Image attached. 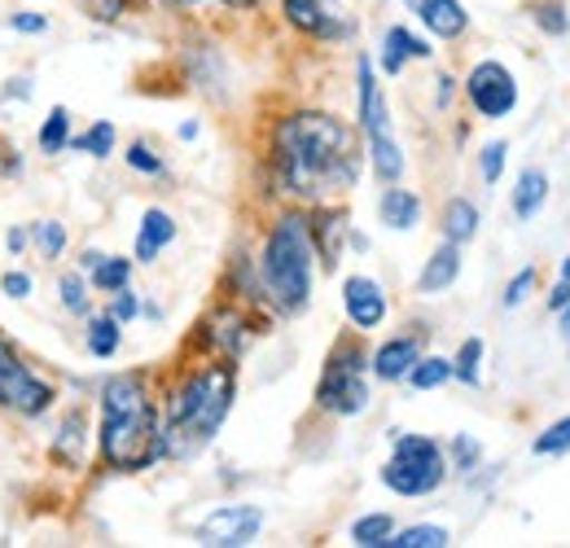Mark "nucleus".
Masks as SVG:
<instances>
[{
  "label": "nucleus",
  "mask_w": 570,
  "mask_h": 548,
  "mask_svg": "<svg viewBox=\"0 0 570 548\" xmlns=\"http://www.w3.org/2000/svg\"><path fill=\"white\" fill-rule=\"evenodd\" d=\"M268 180L294 206L343 203L364 176V137L334 110H285L268 128Z\"/></svg>",
  "instance_id": "f257e3e1"
},
{
  "label": "nucleus",
  "mask_w": 570,
  "mask_h": 548,
  "mask_svg": "<svg viewBox=\"0 0 570 548\" xmlns=\"http://www.w3.org/2000/svg\"><path fill=\"white\" fill-rule=\"evenodd\" d=\"M97 461L110 474H145L167 461L163 395L145 369L110 373L97 391Z\"/></svg>",
  "instance_id": "f03ea898"
},
{
  "label": "nucleus",
  "mask_w": 570,
  "mask_h": 548,
  "mask_svg": "<svg viewBox=\"0 0 570 548\" xmlns=\"http://www.w3.org/2000/svg\"><path fill=\"white\" fill-rule=\"evenodd\" d=\"M158 395H163L167 461H194L203 448H212L237 404V364L203 355L194 364H180Z\"/></svg>",
  "instance_id": "7ed1b4c3"
},
{
  "label": "nucleus",
  "mask_w": 570,
  "mask_h": 548,
  "mask_svg": "<svg viewBox=\"0 0 570 548\" xmlns=\"http://www.w3.org/2000/svg\"><path fill=\"white\" fill-rule=\"evenodd\" d=\"M316 237H312V211L307 206H285L273 215L259 255H255V273L259 290L273 316H303L312 307V290H316Z\"/></svg>",
  "instance_id": "20e7f679"
},
{
  "label": "nucleus",
  "mask_w": 570,
  "mask_h": 548,
  "mask_svg": "<svg viewBox=\"0 0 570 548\" xmlns=\"http://www.w3.org/2000/svg\"><path fill=\"white\" fill-rule=\"evenodd\" d=\"M316 409L330 412V417H364L373 404V369H368V346L364 334H343L334 339L325 364H321V378H316V391H312Z\"/></svg>",
  "instance_id": "39448f33"
},
{
  "label": "nucleus",
  "mask_w": 570,
  "mask_h": 548,
  "mask_svg": "<svg viewBox=\"0 0 570 548\" xmlns=\"http://www.w3.org/2000/svg\"><path fill=\"white\" fill-rule=\"evenodd\" d=\"M448 448L434 434L417 430H391V457L382 461L377 479L391 496L400 500H426L434 491H443L448 482Z\"/></svg>",
  "instance_id": "423d86ee"
},
{
  "label": "nucleus",
  "mask_w": 570,
  "mask_h": 548,
  "mask_svg": "<svg viewBox=\"0 0 570 548\" xmlns=\"http://www.w3.org/2000/svg\"><path fill=\"white\" fill-rule=\"evenodd\" d=\"M259 307H246V303H215L212 312L194 325V346L203 355H219V360H242L250 343L264 334V321L255 316Z\"/></svg>",
  "instance_id": "0eeeda50"
},
{
  "label": "nucleus",
  "mask_w": 570,
  "mask_h": 548,
  "mask_svg": "<svg viewBox=\"0 0 570 548\" xmlns=\"http://www.w3.org/2000/svg\"><path fill=\"white\" fill-rule=\"evenodd\" d=\"M461 92H465L470 110H474L483 124H504V119L518 110V101H522L513 70L504 67V62H497V58L474 62L470 75L461 79Z\"/></svg>",
  "instance_id": "6e6552de"
},
{
  "label": "nucleus",
  "mask_w": 570,
  "mask_h": 548,
  "mask_svg": "<svg viewBox=\"0 0 570 548\" xmlns=\"http://www.w3.org/2000/svg\"><path fill=\"white\" fill-rule=\"evenodd\" d=\"M53 404H58V386L45 373H36L22 355H9L0 364V409L36 421V417H45Z\"/></svg>",
  "instance_id": "1a4fd4ad"
},
{
  "label": "nucleus",
  "mask_w": 570,
  "mask_h": 548,
  "mask_svg": "<svg viewBox=\"0 0 570 548\" xmlns=\"http://www.w3.org/2000/svg\"><path fill=\"white\" fill-rule=\"evenodd\" d=\"M277 9L285 27H294L316 45H343L356 36V18L347 13L343 0H277Z\"/></svg>",
  "instance_id": "9d476101"
},
{
  "label": "nucleus",
  "mask_w": 570,
  "mask_h": 548,
  "mask_svg": "<svg viewBox=\"0 0 570 548\" xmlns=\"http://www.w3.org/2000/svg\"><path fill=\"white\" fill-rule=\"evenodd\" d=\"M268 513L259 505H215L212 513L198 522V545L212 548H246L259 540Z\"/></svg>",
  "instance_id": "9b49d317"
},
{
  "label": "nucleus",
  "mask_w": 570,
  "mask_h": 548,
  "mask_svg": "<svg viewBox=\"0 0 570 548\" xmlns=\"http://www.w3.org/2000/svg\"><path fill=\"white\" fill-rule=\"evenodd\" d=\"M343 316H347V325H352L356 334L382 330L386 316H391V294H386V285L368 273L343 276Z\"/></svg>",
  "instance_id": "f8f14e48"
},
{
  "label": "nucleus",
  "mask_w": 570,
  "mask_h": 548,
  "mask_svg": "<svg viewBox=\"0 0 570 548\" xmlns=\"http://www.w3.org/2000/svg\"><path fill=\"white\" fill-rule=\"evenodd\" d=\"M356 128L364 140L391 137L395 124H391V106H386V92L377 84V67L373 58H356Z\"/></svg>",
  "instance_id": "ddd939ff"
},
{
  "label": "nucleus",
  "mask_w": 570,
  "mask_h": 548,
  "mask_svg": "<svg viewBox=\"0 0 570 548\" xmlns=\"http://www.w3.org/2000/svg\"><path fill=\"white\" fill-rule=\"evenodd\" d=\"M430 58H434V45H430L426 36H417L413 27L391 22V27L382 31V45H377V70H382L386 79H400L413 62H430Z\"/></svg>",
  "instance_id": "4468645a"
},
{
  "label": "nucleus",
  "mask_w": 570,
  "mask_h": 548,
  "mask_svg": "<svg viewBox=\"0 0 570 548\" xmlns=\"http://www.w3.org/2000/svg\"><path fill=\"white\" fill-rule=\"evenodd\" d=\"M422 355H426V343H422V334H395V339L377 343L373 351H368V369H373V382H386V386L404 382Z\"/></svg>",
  "instance_id": "2eb2a0df"
},
{
  "label": "nucleus",
  "mask_w": 570,
  "mask_h": 548,
  "mask_svg": "<svg viewBox=\"0 0 570 548\" xmlns=\"http://www.w3.org/2000/svg\"><path fill=\"white\" fill-rule=\"evenodd\" d=\"M404 4H409V13H417L426 36L439 45H456L470 31V9L461 0H404Z\"/></svg>",
  "instance_id": "dca6fc26"
},
{
  "label": "nucleus",
  "mask_w": 570,
  "mask_h": 548,
  "mask_svg": "<svg viewBox=\"0 0 570 548\" xmlns=\"http://www.w3.org/2000/svg\"><path fill=\"white\" fill-rule=\"evenodd\" d=\"M88 443H92V425H88V412L67 409L53 425V439H49V457L62 466V470H83L88 461Z\"/></svg>",
  "instance_id": "f3484780"
},
{
  "label": "nucleus",
  "mask_w": 570,
  "mask_h": 548,
  "mask_svg": "<svg viewBox=\"0 0 570 548\" xmlns=\"http://www.w3.org/2000/svg\"><path fill=\"white\" fill-rule=\"evenodd\" d=\"M312 211V237H316V255H321V268L334 273L338 260H343V242L352 237V224H347V211L338 203L325 206H307Z\"/></svg>",
  "instance_id": "a211bd4d"
},
{
  "label": "nucleus",
  "mask_w": 570,
  "mask_h": 548,
  "mask_svg": "<svg viewBox=\"0 0 570 548\" xmlns=\"http://www.w3.org/2000/svg\"><path fill=\"white\" fill-rule=\"evenodd\" d=\"M176 233H180V224H176V215L167 206H145L141 224H137V242H132V260L154 268L158 255L176 242Z\"/></svg>",
  "instance_id": "6ab92c4d"
},
{
  "label": "nucleus",
  "mask_w": 570,
  "mask_h": 548,
  "mask_svg": "<svg viewBox=\"0 0 570 548\" xmlns=\"http://www.w3.org/2000/svg\"><path fill=\"white\" fill-rule=\"evenodd\" d=\"M422 215H426V203L417 189H404V185H386L377 194V219L382 228L391 233H417L422 228Z\"/></svg>",
  "instance_id": "aec40b11"
},
{
  "label": "nucleus",
  "mask_w": 570,
  "mask_h": 548,
  "mask_svg": "<svg viewBox=\"0 0 570 548\" xmlns=\"http://www.w3.org/2000/svg\"><path fill=\"white\" fill-rule=\"evenodd\" d=\"M461 268H465L461 246H456V242H439V246L426 255L422 273H417V294H422V299H439V294H448V290L461 281Z\"/></svg>",
  "instance_id": "412c9836"
},
{
  "label": "nucleus",
  "mask_w": 570,
  "mask_h": 548,
  "mask_svg": "<svg viewBox=\"0 0 570 548\" xmlns=\"http://www.w3.org/2000/svg\"><path fill=\"white\" fill-rule=\"evenodd\" d=\"M479 224H483V211L470 203V198H448L443 211H439V233L443 242H456V246H470L479 237Z\"/></svg>",
  "instance_id": "4be33fe9"
},
{
  "label": "nucleus",
  "mask_w": 570,
  "mask_h": 548,
  "mask_svg": "<svg viewBox=\"0 0 570 548\" xmlns=\"http://www.w3.org/2000/svg\"><path fill=\"white\" fill-rule=\"evenodd\" d=\"M544 203H549V176H544L540 167L518 172V185H513V194H509V211H513V219H518V224L535 219V215L544 211Z\"/></svg>",
  "instance_id": "5701e85b"
},
{
  "label": "nucleus",
  "mask_w": 570,
  "mask_h": 548,
  "mask_svg": "<svg viewBox=\"0 0 570 548\" xmlns=\"http://www.w3.org/2000/svg\"><path fill=\"white\" fill-rule=\"evenodd\" d=\"M83 346L92 360H115L124 346V325L110 312H88L83 316Z\"/></svg>",
  "instance_id": "b1692460"
},
{
  "label": "nucleus",
  "mask_w": 570,
  "mask_h": 548,
  "mask_svg": "<svg viewBox=\"0 0 570 548\" xmlns=\"http://www.w3.org/2000/svg\"><path fill=\"white\" fill-rule=\"evenodd\" d=\"M75 140V119L67 106H53L49 115H45V124L36 128V149L45 154V158H58V154H67Z\"/></svg>",
  "instance_id": "393cba45"
},
{
  "label": "nucleus",
  "mask_w": 570,
  "mask_h": 548,
  "mask_svg": "<svg viewBox=\"0 0 570 548\" xmlns=\"http://www.w3.org/2000/svg\"><path fill=\"white\" fill-rule=\"evenodd\" d=\"M132 273H137V260H128V255H101L92 268H88V281H92V290L97 294H119L124 285H132Z\"/></svg>",
  "instance_id": "a878e982"
},
{
  "label": "nucleus",
  "mask_w": 570,
  "mask_h": 548,
  "mask_svg": "<svg viewBox=\"0 0 570 548\" xmlns=\"http://www.w3.org/2000/svg\"><path fill=\"white\" fill-rule=\"evenodd\" d=\"M27 228H31V251H36L45 264H58V260L67 255L71 233H67V224H62V219H31Z\"/></svg>",
  "instance_id": "bb28decb"
},
{
  "label": "nucleus",
  "mask_w": 570,
  "mask_h": 548,
  "mask_svg": "<svg viewBox=\"0 0 570 548\" xmlns=\"http://www.w3.org/2000/svg\"><path fill=\"white\" fill-rule=\"evenodd\" d=\"M404 382H409V391H417V395H426V391H439V386L456 382L452 355H422V360L413 364V373H409Z\"/></svg>",
  "instance_id": "cd10ccee"
},
{
  "label": "nucleus",
  "mask_w": 570,
  "mask_h": 548,
  "mask_svg": "<svg viewBox=\"0 0 570 548\" xmlns=\"http://www.w3.org/2000/svg\"><path fill=\"white\" fill-rule=\"evenodd\" d=\"M92 281H88V273H79V268H67V273L58 276V303H62V312L67 316H88L92 312Z\"/></svg>",
  "instance_id": "c85d7f7f"
},
{
  "label": "nucleus",
  "mask_w": 570,
  "mask_h": 548,
  "mask_svg": "<svg viewBox=\"0 0 570 548\" xmlns=\"http://www.w3.org/2000/svg\"><path fill=\"white\" fill-rule=\"evenodd\" d=\"M448 470L456 479H474L483 470V443L474 434H452L448 439Z\"/></svg>",
  "instance_id": "c756f323"
},
{
  "label": "nucleus",
  "mask_w": 570,
  "mask_h": 548,
  "mask_svg": "<svg viewBox=\"0 0 570 548\" xmlns=\"http://www.w3.org/2000/svg\"><path fill=\"white\" fill-rule=\"evenodd\" d=\"M452 545V531L439 527V522H417V527H395L386 548H448Z\"/></svg>",
  "instance_id": "7c9ffc66"
},
{
  "label": "nucleus",
  "mask_w": 570,
  "mask_h": 548,
  "mask_svg": "<svg viewBox=\"0 0 570 548\" xmlns=\"http://www.w3.org/2000/svg\"><path fill=\"white\" fill-rule=\"evenodd\" d=\"M115 145H119V128H115L110 119H97L92 128H83V133L71 140L75 154H88V158H97V163H106V158L115 154Z\"/></svg>",
  "instance_id": "2f4dec72"
},
{
  "label": "nucleus",
  "mask_w": 570,
  "mask_h": 548,
  "mask_svg": "<svg viewBox=\"0 0 570 548\" xmlns=\"http://www.w3.org/2000/svg\"><path fill=\"white\" fill-rule=\"evenodd\" d=\"M391 531H395V518H391V513H364V518L352 522L347 540L356 548H386Z\"/></svg>",
  "instance_id": "473e14b6"
},
{
  "label": "nucleus",
  "mask_w": 570,
  "mask_h": 548,
  "mask_svg": "<svg viewBox=\"0 0 570 548\" xmlns=\"http://www.w3.org/2000/svg\"><path fill=\"white\" fill-rule=\"evenodd\" d=\"M483 355H488V343L483 339H465L452 355V369H456V382L461 386H483Z\"/></svg>",
  "instance_id": "72a5a7b5"
},
{
  "label": "nucleus",
  "mask_w": 570,
  "mask_h": 548,
  "mask_svg": "<svg viewBox=\"0 0 570 548\" xmlns=\"http://www.w3.org/2000/svg\"><path fill=\"white\" fill-rule=\"evenodd\" d=\"M79 9H83L97 27H119L128 13H141L145 0H79Z\"/></svg>",
  "instance_id": "f704fd0d"
},
{
  "label": "nucleus",
  "mask_w": 570,
  "mask_h": 548,
  "mask_svg": "<svg viewBox=\"0 0 570 548\" xmlns=\"http://www.w3.org/2000/svg\"><path fill=\"white\" fill-rule=\"evenodd\" d=\"M124 163H128V172L149 176V180H163V176H167V158H163L149 140H132V145L124 149Z\"/></svg>",
  "instance_id": "c9c22d12"
},
{
  "label": "nucleus",
  "mask_w": 570,
  "mask_h": 548,
  "mask_svg": "<svg viewBox=\"0 0 570 548\" xmlns=\"http://www.w3.org/2000/svg\"><path fill=\"white\" fill-rule=\"evenodd\" d=\"M531 18L544 36H567L570 31V9L567 0H531Z\"/></svg>",
  "instance_id": "e433bc0d"
},
{
  "label": "nucleus",
  "mask_w": 570,
  "mask_h": 548,
  "mask_svg": "<svg viewBox=\"0 0 570 548\" xmlns=\"http://www.w3.org/2000/svg\"><path fill=\"white\" fill-rule=\"evenodd\" d=\"M531 452H535V457H567V452H570V417L549 421V425L535 434Z\"/></svg>",
  "instance_id": "4c0bfd02"
},
{
  "label": "nucleus",
  "mask_w": 570,
  "mask_h": 548,
  "mask_svg": "<svg viewBox=\"0 0 570 548\" xmlns=\"http://www.w3.org/2000/svg\"><path fill=\"white\" fill-rule=\"evenodd\" d=\"M535 285H540V273H535V268H522L518 276H509L504 294H500V307H504V312H518V307L535 294Z\"/></svg>",
  "instance_id": "58836bf2"
},
{
  "label": "nucleus",
  "mask_w": 570,
  "mask_h": 548,
  "mask_svg": "<svg viewBox=\"0 0 570 548\" xmlns=\"http://www.w3.org/2000/svg\"><path fill=\"white\" fill-rule=\"evenodd\" d=\"M504 163H509V145H504V140H488V145L479 149V176H483V185H500Z\"/></svg>",
  "instance_id": "ea45409f"
},
{
  "label": "nucleus",
  "mask_w": 570,
  "mask_h": 548,
  "mask_svg": "<svg viewBox=\"0 0 570 548\" xmlns=\"http://www.w3.org/2000/svg\"><path fill=\"white\" fill-rule=\"evenodd\" d=\"M141 307H145L141 294H137L132 285H124V290H119V294H110V303H106V312H110L119 325H132V321L141 316Z\"/></svg>",
  "instance_id": "a19ab883"
},
{
  "label": "nucleus",
  "mask_w": 570,
  "mask_h": 548,
  "mask_svg": "<svg viewBox=\"0 0 570 548\" xmlns=\"http://www.w3.org/2000/svg\"><path fill=\"white\" fill-rule=\"evenodd\" d=\"M163 4H171L176 13H194V9H207V4H219L228 13H255L264 0H163Z\"/></svg>",
  "instance_id": "79ce46f5"
},
{
  "label": "nucleus",
  "mask_w": 570,
  "mask_h": 548,
  "mask_svg": "<svg viewBox=\"0 0 570 548\" xmlns=\"http://www.w3.org/2000/svg\"><path fill=\"white\" fill-rule=\"evenodd\" d=\"M4 27H9V31H18V36H45V31H49V13L18 9V13H9V18H4Z\"/></svg>",
  "instance_id": "37998d69"
},
{
  "label": "nucleus",
  "mask_w": 570,
  "mask_h": 548,
  "mask_svg": "<svg viewBox=\"0 0 570 548\" xmlns=\"http://www.w3.org/2000/svg\"><path fill=\"white\" fill-rule=\"evenodd\" d=\"M31 290H36V281H31V273H22V268H9V273L0 276V294L13 299V303L31 299Z\"/></svg>",
  "instance_id": "c03bdc74"
},
{
  "label": "nucleus",
  "mask_w": 570,
  "mask_h": 548,
  "mask_svg": "<svg viewBox=\"0 0 570 548\" xmlns=\"http://www.w3.org/2000/svg\"><path fill=\"white\" fill-rule=\"evenodd\" d=\"M456 92H461V79H452L448 70H439L434 75V110H448L456 101Z\"/></svg>",
  "instance_id": "a18cd8bd"
},
{
  "label": "nucleus",
  "mask_w": 570,
  "mask_h": 548,
  "mask_svg": "<svg viewBox=\"0 0 570 548\" xmlns=\"http://www.w3.org/2000/svg\"><path fill=\"white\" fill-rule=\"evenodd\" d=\"M27 246H31V228H27V224H18V228H9V233H4V251H9L13 260H18Z\"/></svg>",
  "instance_id": "49530a36"
},
{
  "label": "nucleus",
  "mask_w": 570,
  "mask_h": 548,
  "mask_svg": "<svg viewBox=\"0 0 570 548\" xmlns=\"http://www.w3.org/2000/svg\"><path fill=\"white\" fill-rule=\"evenodd\" d=\"M544 303H549V312L558 316V312H562V307L570 303V281H562V276H558V285L549 290V299H544Z\"/></svg>",
  "instance_id": "de8ad7c7"
},
{
  "label": "nucleus",
  "mask_w": 570,
  "mask_h": 548,
  "mask_svg": "<svg viewBox=\"0 0 570 548\" xmlns=\"http://www.w3.org/2000/svg\"><path fill=\"white\" fill-rule=\"evenodd\" d=\"M4 97L31 101V79H27V75H13V79H4Z\"/></svg>",
  "instance_id": "09e8293b"
},
{
  "label": "nucleus",
  "mask_w": 570,
  "mask_h": 548,
  "mask_svg": "<svg viewBox=\"0 0 570 548\" xmlns=\"http://www.w3.org/2000/svg\"><path fill=\"white\" fill-rule=\"evenodd\" d=\"M176 137H180V140H198V137H203V124H198V119H185V124L176 128Z\"/></svg>",
  "instance_id": "8fccbe9b"
},
{
  "label": "nucleus",
  "mask_w": 570,
  "mask_h": 548,
  "mask_svg": "<svg viewBox=\"0 0 570 548\" xmlns=\"http://www.w3.org/2000/svg\"><path fill=\"white\" fill-rule=\"evenodd\" d=\"M558 334H562V339H570V303L558 312Z\"/></svg>",
  "instance_id": "3c124183"
},
{
  "label": "nucleus",
  "mask_w": 570,
  "mask_h": 548,
  "mask_svg": "<svg viewBox=\"0 0 570 548\" xmlns=\"http://www.w3.org/2000/svg\"><path fill=\"white\" fill-rule=\"evenodd\" d=\"M9 355H18V346H13V343H9V339H4V334H0V364H4Z\"/></svg>",
  "instance_id": "603ef678"
},
{
  "label": "nucleus",
  "mask_w": 570,
  "mask_h": 548,
  "mask_svg": "<svg viewBox=\"0 0 570 548\" xmlns=\"http://www.w3.org/2000/svg\"><path fill=\"white\" fill-rule=\"evenodd\" d=\"M562 281H570V255L562 260Z\"/></svg>",
  "instance_id": "864d4df0"
},
{
  "label": "nucleus",
  "mask_w": 570,
  "mask_h": 548,
  "mask_svg": "<svg viewBox=\"0 0 570 548\" xmlns=\"http://www.w3.org/2000/svg\"><path fill=\"white\" fill-rule=\"evenodd\" d=\"M0 172H4V145H0Z\"/></svg>",
  "instance_id": "5fc2aeb1"
},
{
  "label": "nucleus",
  "mask_w": 570,
  "mask_h": 548,
  "mask_svg": "<svg viewBox=\"0 0 570 548\" xmlns=\"http://www.w3.org/2000/svg\"><path fill=\"white\" fill-rule=\"evenodd\" d=\"M567 343H570V339H567Z\"/></svg>",
  "instance_id": "6e6d98bb"
}]
</instances>
